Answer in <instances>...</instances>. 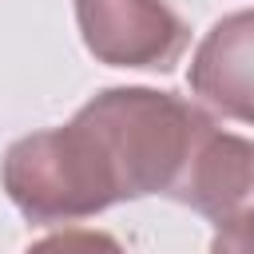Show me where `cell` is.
Here are the masks:
<instances>
[{"label":"cell","instance_id":"4","mask_svg":"<svg viewBox=\"0 0 254 254\" xmlns=\"http://www.w3.org/2000/svg\"><path fill=\"white\" fill-rule=\"evenodd\" d=\"M171 198L194 206L198 214L226 222L254 206V143L218 131L214 123L198 135Z\"/></svg>","mask_w":254,"mask_h":254},{"label":"cell","instance_id":"6","mask_svg":"<svg viewBox=\"0 0 254 254\" xmlns=\"http://www.w3.org/2000/svg\"><path fill=\"white\" fill-rule=\"evenodd\" d=\"M24 254H123V246L103 230H60L40 238Z\"/></svg>","mask_w":254,"mask_h":254},{"label":"cell","instance_id":"5","mask_svg":"<svg viewBox=\"0 0 254 254\" xmlns=\"http://www.w3.org/2000/svg\"><path fill=\"white\" fill-rule=\"evenodd\" d=\"M190 87L214 111L254 123V8L222 16L190 60Z\"/></svg>","mask_w":254,"mask_h":254},{"label":"cell","instance_id":"3","mask_svg":"<svg viewBox=\"0 0 254 254\" xmlns=\"http://www.w3.org/2000/svg\"><path fill=\"white\" fill-rule=\"evenodd\" d=\"M83 44L111 67H171L187 48V24L167 0H75Z\"/></svg>","mask_w":254,"mask_h":254},{"label":"cell","instance_id":"7","mask_svg":"<svg viewBox=\"0 0 254 254\" xmlns=\"http://www.w3.org/2000/svg\"><path fill=\"white\" fill-rule=\"evenodd\" d=\"M210 254H254V206L226 218V222H218Z\"/></svg>","mask_w":254,"mask_h":254},{"label":"cell","instance_id":"1","mask_svg":"<svg viewBox=\"0 0 254 254\" xmlns=\"http://www.w3.org/2000/svg\"><path fill=\"white\" fill-rule=\"evenodd\" d=\"M79 115L95 127L123 198L171 194L198 135L210 127L194 103L151 87H111L83 103Z\"/></svg>","mask_w":254,"mask_h":254},{"label":"cell","instance_id":"2","mask_svg":"<svg viewBox=\"0 0 254 254\" xmlns=\"http://www.w3.org/2000/svg\"><path fill=\"white\" fill-rule=\"evenodd\" d=\"M0 179L32 222H79L123 202L115 167L79 111L64 127L16 139L0 163Z\"/></svg>","mask_w":254,"mask_h":254}]
</instances>
